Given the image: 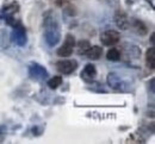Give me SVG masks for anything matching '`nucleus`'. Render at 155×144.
<instances>
[{"instance_id": "f257e3e1", "label": "nucleus", "mask_w": 155, "mask_h": 144, "mask_svg": "<svg viewBox=\"0 0 155 144\" xmlns=\"http://www.w3.org/2000/svg\"><path fill=\"white\" fill-rule=\"evenodd\" d=\"M44 38L49 46H55L61 40V27L54 12H48L44 17Z\"/></svg>"}, {"instance_id": "f03ea898", "label": "nucleus", "mask_w": 155, "mask_h": 144, "mask_svg": "<svg viewBox=\"0 0 155 144\" xmlns=\"http://www.w3.org/2000/svg\"><path fill=\"white\" fill-rule=\"evenodd\" d=\"M74 45H75V40L72 35H67L66 40L63 42L62 46H60L58 50V55L61 57H68L72 55L73 50H74Z\"/></svg>"}, {"instance_id": "7ed1b4c3", "label": "nucleus", "mask_w": 155, "mask_h": 144, "mask_svg": "<svg viewBox=\"0 0 155 144\" xmlns=\"http://www.w3.org/2000/svg\"><path fill=\"white\" fill-rule=\"evenodd\" d=\"M29 74L32 79L35 80H44L47 76H48V72L47 69L41 66L38 63H32L30 67H29Z\"/></svg>"}, {"instance_id": "20e7f679", "label": "nucleus", "mask_w": 155, "mask_h": 144, "mask_svg": "<svg viewBox=\"0 0 155 144\" xmlns=\"http://www.w3.org/2000/svg\"><path fill=\"white\" fill-rule=\"evenodd\" d=\"M119 38H120L119 34L115 30H107L103 32L100 36V41L104 45H115L119 42Z\"/></svg>"}, {"instance_id": "39448f33", "label": "nucleus", "mask_w": 155, "mask_h": 144, "mask_svg": "<svg viewBox=\"0 0 155 144\" xmlns=\"http://www.w3.org/2000/svg\"><path fill=\"white\" fill-rule=\"evenodd\" d=\"M77 67L78 63L74 60H64V61H60L56 63L58 70L62 74H71L77 69Z\"/></svg>"}, {"instance_id": "423d86ee", "label": "nucleus", "mask_w": 155, "mask_h": 144, "mask_svg": "<svg viewBox=\"0 0 155 144\" xmlns=\"http://www.w3.org/2000/svg\"><path fill=\"white\" fill-rule=\"evenodd\" d=\"M11 38H12L13 43H16L19 46H24L26 44V41H28L26 40V32L21 26L13 29V31L11 34Z\"/></svg>"}, {"instance_id": "0eeeda50", "label": "nucleus", "mask_w": 155, "mask_h": 144, "mask_svg": "<svg viewBox=\"0 0 155 144\" xmlns=\"http://www.w3.org/2000/svg\"><path fill=\"white\" fill-rule=\"evenodd\" d=\"M107 82L109 85L114 88V89H117V91H125V88H124V82H123V80L120 79V76L119 75H117V74H109V76H107Z\"/></svg>"}, {"instance_id": "6e6552de", "label": "nucleus", "mask_w": 155, "mask_h": 144, "mask_svg": "<svg viewBox=\"0 0 155 144\" xmlns=\"http://www.w3.org/2000/svg\"><path fill=\"white\" fill-rule=\"evenodd\" d=\"M97 75V70H96V67L93 64H86L84 70L81 72V78L85 80V81H92Z\"/></svg>"}, {"instance_id": "1a4fd4ad", "label": "nucleus", "mask_w": 155, "mask_h": 144, "mask_svg": "<svg viewBox=\"0 0 155 144\" xmlns=\"http://www.w3.org/2000/svg\"><path fill=\"white\" fill-rule=\"evenodd\" d=\"M103 54V49L101 46H98V45H93V46H90L88 50L86 51V56L90 59V60H98Z\"/></svg>"}, {"instance_id": "9d476101", "label": "nucleus", "mask_w": 155, "mask_h": 144, "mask_svg": "<svg viewBox=\"0 0 155 144\" xmlns=\"http://www.w3.org/2000/svg\"><path fill=\"white\" fill-rule=\"evenodd\" d=\"M146 61H147L148 66H149L152 69H154V67H155V48L154 46H152V48H149V49L147 50Z\"/></svg>"}, {"instance_id": "9b49d317", "label": "nucleus", "mask_w": 155, "mask_h": 144, "mask_svg": "<svg viewBox=\"0 0 155 144\" xmlns=\"http://www.w3.org/2000/svg\"><path fill=\"white\" fill-rule=\"evenodd\" d=\"M106 59H107L109 61H118V60L120 59V53H119L117 49L112 48L111 50L107 51V54H106Z\"/></svg>"}, {"instance_id": "f8f14e48", "label": "nucleus", "mask_w": 155, "mask_h": 144, "mask_svg": "<svg viewBox=\"0 0 155 144\" xmlns=\"http://www.w3.org/2000/svg\"><path fill=\"white\" fill-rule=\"evenodd\" d=\"M61 83H62V78H61V76H54V78H51V79L48 81V86H49L50 88L55 89V88H58Z\"/></svg>"}, {"instance_id": "ddd939ff", "label": "nucleus", "mask_w": 155, "mask_h": 144, "mask_svg": "<svg viewBox=\"0 0 155 144\" xmlns=\"http://www.w3.org/2000/svg\"><path fill=\"white\" fill-rule=\"evenodd\" d=\"M116 21H117V25L120 26L122 29H125V27H127V18H125L124 16L119 17V14H118L116 17Z\"/></svg>"}, {"instance_id": "4468645a", "label": "nucleus", "mask_w": 155, "mask_h": 144, "mask_svg": "<svg viewBox=\"0 0 155 144\" xmlns=\"http://www.w3.org/2000/svg\"><path fill=\"white\" fill-rule=\"evenodd\" d=\"M79 46H80V48H79V53H80V54H81V53H82V54H86V51H87L88 48H90V44H88L87 42H80V43H79Z\"/></svg>"}, {"instance_id": "2eb2a0df", "label": "nucleus", "mask_w": 155, "mask_h": 144, "mask_svg": "<svg viewBox=\"0 0 155 144\" xmlns=\"http://www.w3.org/2000/svg\"><path fill=\"white\" fill-rule=\"evenodd\" d=\"M63 1H64V0H58V2L60 4V5H61V4H63Z\"/></svg>"}]
</instances>
